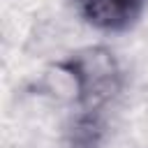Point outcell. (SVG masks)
I'll return each instance as SVG.
<instances>
[{
    "label": "cell",
    "instance_id": "6da1fadb",
    "mask_svg": "<svg viewBox=\"0 0 148 148\" xmlns=\"http://www.w3.org/2000/svg\"><path fill=\"white\" fill-rule=\"evenodd\" d=\"M72 83L76 104L83 111H97L111 102L123 86V69L116 56L104 46H88L67 56L58 65Z\"/></svg>",
    "mask_w": 148,
    "mask_h": 148
},
{
    "label": "cell",
    "instance_id": "7a4b0ae2",
    "mask_svg": "<svg viewBox=\"0 0 148 148\" xmlns=\"http://www.w3.org/2000/svg\"><path fill=\"white\" fill-rule=\"evenodd\" d=\"M148 0H74L81 18L102 32H125L143 14Z\"/></svg>",
    "mask_w": 148,
    "mask_h": 148
},
{
    "label": "cell",
    "instance_id": "3957f363",
    "mask_svg": "<svg viewBox=\"0 0 148 148\" xmlns=\"http://www.w3.org/2000/svg\"><path fill=\"white\" fill-rule=\"evenodd\" d=\"M106 134V125L97 111L76 113V118L67 127V143L69 148H99Z\"/></svg>",
    "mask_w": 148,
    "mask_h": 148
}]
</instances>
